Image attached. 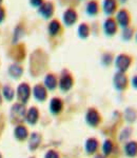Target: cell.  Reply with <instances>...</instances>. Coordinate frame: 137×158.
I'll return each instance as SVG.
<instances>
[{"label":"cell","mask_w":137,"mask_h":158,"mask_svg":"<svg viewBox=\"0 0 137 158\" xmlns=\"http://www.w3.org/2000/svg\"><path fill=\"white\" fill-rule=\"evenodd\" d=\"M133 61V56H131L130 54H127V53H121V54L116 56L114 62H115V67L117 72L127 73L129 71V69L131 68Z\"/></svg>","instance_id":"6da1fadb"},{"label":"cell","mask_w":137,"mask_h":158,"mask_svg":"<svg viewBox=\"0 0 137 158\" xmlns=\"http://www.w3.org/2000/svg\"><path fill=\"white\" fill-rule=\"evenodd\" d=\"M114 18H115L116 22H117L118 27H121V29L130 27L132 23V15H131V13L129 12V10L126 9V7L119 9L117 13L115 14Z\"/></svg>","instance_id":"7a4b0ae2"},{"label":"cell","mask_w":137,"mask_h":158,"mask_svg":"<svg viewBox=\"0 0 137 158\" xmlns=\"http://www.w3.org/2000/svg\"><path fill=\"white\" fill-rule=\"evenodd\" d=\"M38 14L45 20L53 19V16L55 14V3L52 0H45L37 10Z\"/></svg>","instance_id":"3957f363"},{"label":"cell","mask_w":137,"mask_h":158,"mask_svg":"<svg viewBox=\"0 0 137 158\" xmlns=\"http://www.w3.org/2000/svg\"><path fill=\"white\" fill-rule=\"evenodd\" d=\"M113 83L117 91H126L129 88L130 80L126 73L116 72L113 77Z\"/></svg>","instance_id":"277c9868"},{"label":"cell","mask_w":137,"mask_h":158,"mask_svg":"<svg viewBox=\"0 0 137 158\" xmlns=\"http://www.w3.org/2000/svg\"><path fill=\"white\" fill-rule=\"evenodd\" d=\"M62 21L65 27H73L78 21V12L75 7H68L64 10L62 14Z\"/></svg>","instance_id":"5b68a950"},{"label":"cell","mask_w":137,"mask_h":158,"mask_svg":"<svg viewBox=\"0 0 137 158\" xmlns=\"http://www.w3.org/2000/svg\"><path fill=\"white\" fill-rule=\"evenodd\" d=\"M118 27H119L114 17H108V18L103 21V24H102L103 33H105L108 37L115 36L118 32Z\"/></svg>","instance_id":"8992f818"},{"label":"cell","mask_w":137,"mask_h":158,"mask_svg":"<svg viewBox=\"0 0 137 158\" xmlns=\"http://www.w3.org/2000/svg\"><path fill=\"white\" fill-rule=\"evenodd\" d=\"M119 6L117 0H102L101 10L108 17H113L119 10Z\"/></svg>","instance_id":"52a82bcc"},{"label":"cell","mask_w":137,"mask_h":158,"mask_svg":"<svg viewBox=\"0 0 137 158\" xmlns=\"http://www.w3.org/2000/svg\"><path fill=\"white\" fill-rule=\"evenodd\" d=\"M58 85H59L60 90L63 92H68L72 89L73 85H74V78H73L72 74L68 73V71H64L61 74V77H60L59 81H58Z\"/></svg>","instance_id":"ba28073f"},{"label":"cell","mask_w":137,"mask_h":158,"mask_svg":"<svg viewBox=\"0 0 137 158\" xmlns=\"http://www.w3.org/2000/svg\"><path fill=\"white\" fill-rule=\"evenodd\" d=\"M62 30H63L62 24L59 20L56 18H53L50 20L49 24H48V33H49L51 37L59 36L62 33Z\"/></svg>","instance_id":"9c48e42d"},{"label":"cell","mask_w":137,"mask_h":158,"mask_svg":"<svg viewBox=\"0 0 137 158\" xmlns=\"http://www.w3.org/2000/svg\"><path fill=\"white\" fill-rule=\"evenodd\" d=\"M101 11L100 3L98 2V0H89L85 4V13L87 15L91 17H95Z\"/></svg>","instance_id":"30bf717a"},{"label":"cell","mask_w":137,"mask_h":158,"mask_svg":"<svg viewBox=\"0 0 137 158\" xmlns=\"http://www.w3.org/2000/svg\"><path fill=\"white\" fill-rule=\"evenodd\" d=\"M85 120H87V122L91 127H97L101 120L100 115L97 112V110L89 109V111L87 112V115H85Z\"/></svg>","instance_id":"8fae6325"},{"label":"cell","mask_w":137,"mask_h":158,"mask_svg":"<svg viewBox=\"0 0 137 158\" xmlns=\"http://www.w3.org/2000/svg\"><path fill=\"white\" fill-rule=\"evenodd\" d=\"M17 94H18V98L19 100H21V102H27L30 98V95H31L30 85L25 82L19 85L18 89H17Z\"/></svg>","instance_id":"7c38bea8"},{"label":"cell","mask_w":137,"mask_h":158,"mask_svg":"<svg viewBox=\"0 0 137 158\" xmlns=\"http://www.w3.org/2000/svg\"><path fill=\"white\" fill-rule=\"evenodd\" d=\"M25 116V108L24 106L19 103H16L12 108V118L14 119L15 122H19L24 118Z\"/></svg>","instance_id":"4fadbf2b"},{"label":"cell","mask_w":137,"mask_h":158,"mask_svg":"<svg viewBox=\"0 0 137 158\" xmlns=\"http://www.w3.org/2000/svg\"><path fill=\"white\" fill-rule=\"evenodd\" d=\"M58 85V78L55 74L49 73L45 75L44 77V86L47 88V90H55Z\"/></svg>","instance_id":"5bb4252c"},{"label":"cell","mask_w":137,"mask_h":158,"mask_svg":"<svg viewBox=\"0 0 137 158\" xmlns=\"http://www.w3.org/2000/svg\"><path fill=\"white\" fill-rule=\"evenodd\" d=\"M125 153L128 157L136 158L137 157V141L136 140H130L125 146Z\"/></svg>","instance_id":"9a60e30c"},{"label":"cell","mask_w":137,"mask_h":158,"mask_svg":"<svg viewBox=\"0 0 137 158\" xmlns=\"http://www.w3.org/2000/svg\"><path fill=\"white\" fill-rule=\"evenodd\" d=\"M33 93H34V96L37 100L39 101H44L47 99L48 96V92H47V88L42 85H36L34 86V90H33Z\"/></svg>","instance_id":"2e32d148"},{"label":"cell","mask_w":137,"mask_h":158,"mask_svg":"<svg viewBox=\"0 0 137 158\" xmlns=\"http://www.w3.org/2000/svg\"><path fill=\"white\" fill-rule=\"evenodd\" d=\"M77 34H78V36L81 38V39H87V38L90 36V34H91L90 24L87 23V22H81V23L78 25Z\"/></svg>","instance_id":"e0dca14e"},{"label":"cell","mask_w":137,"mask_h":158,"mask_svg":"<svg viewBox=\"0 0 137 158\" xmlns=\"http://www.w3.org/2000/svg\"><path fill=\"white\" fill-rule=\"evenodd\" d=\"M63 109V102L60 98H53L50 103V110L53 114H59Z\"/></svg>","instance_id":"ac0fdd59"},{"label":"cell","mask_w":137,"mask_h":158,"mask_svg":"<svg viewBox=\"0 0 137 158\" xmlns=\"http://www.w3.org/2000/svg\"><path fill=\"white\" fill-rule=\"evenodd\" d=\"M135 33H136V29L133 25H130L128 27H125L122 29V33H121V37L125 41H131L134 37H135Z\"/></svg>","instance_id":"d6986e66"},{"label":"cell","mask_w":137,"mask_h":158,"mask_svg":"<svg viewBox=\"0 0 137 158\" xmlns=\"http://www.w3.org/2000/svg\"><path fill=\"white\" fill-rule=\"evenodd\" d=\"M38 117H39V112L36 108H31L27 111V120L29 123L35 124L38 120Z\"/></svg>","instance_id":"ffe728a7"},{"label":"cell","mask_w":137,"mask_h":158,"mask_svg":"<svg viewBox=\"0 0 137 158\" xmlns=\"http://www.w3.org/2000/svg\"><path fill=\"white\" fill-rule=\"evenodd\" d=\"M22 73H23V69L20 67L19 64H17V63H13V64L10 65L9 74L12 76V77L17 79V78H19L20 76L22 75Z\"/></svg>","instance_id":"44dd1931"},{"label":"cell","mask_w":137,"mask_h":158,"mask_svg":"<svg viewBox=\"0 0 137 158\" xmlns=\"http://www.w3.org/2000/svg\"><path fill=\"white\" fill-rule=\"evenodd\" d=\"M98 149V141L94 138H90L85 142V151L89 154H94Z\"/></svg>","instance_id":"7402d4cb"},{"label":"cell","mask_w":137,"mask_h":158,"mask_svg":"<svg viewBox=\"0 0 137 158\" xmlns=\"http://www.w3.org/2000/svg\"><path fill=\"white\" fill-rule=\"evenodd\" d=\"M24 32H25V30H24L23 24L19 23L16 27H15L14 33H13V42L16 43L17 41H18L20 38L24 35Z\"/></svg>","instance_id":"603a6c76"},{"label":"cell","mask_w":137,"mask_h":158,"mask_svg":"<svg viewBox=\"0 0 137 158\" xmlns=\"http://www.w3.org/2000/svg\"><path fill=\"white\" fill-rule=\"evenodd\" d=\"M15 136L18 140H23L27 137V130L23 126L17 127L15 130Z\"/></svg>","instance_id":"cb8c5ba5"},{"label":"cell","mask_w":137,"mask_h":158,"mask_svg":"<svg viewBox=\"0 0 137 158\" xmlns=\"http://www.w3.org/2000/svg\"><path fill=\"white\" fill-rule=\"evenodd\" d=\"M40 136L38 135L37 133H33L31 135V138H30V143H29V146H30V149L31 150H36L38 146H39V143H40Z\"/></svg>","instance_id":"d4e9b609"},{"label":"cell","mask_w":137,"mask_h":158,"mask_svg":"<svg viewBox=\"0 0 137 158\" xmlns=\"http://www.w3.org/2000/svg\"><path fill=\"white\" fill-rule=\"evenodd\" d=\"M113 142L111 141V140H106L105 142H103V146H102V151H103V154L106 155V156H109V155L112 153L113 151Z\"/></svg>","instance_id":"484cf974"},{"label":"cell","mask_w":137,"mask_h":158,"mask_svg":"<svg viewBox=\"0 0 137 158\" xmlns=\"http://www.w3.org/2000/svg\"><path fill=\"white\" fill-rule=\"evenodd\" d=\"M125 116H126V119H127V120H128L129 122H135L136 118H137V113H136L135 110H133V109H128V110L126 111Z\"/></svg>","instance_id":"4316f807"},{"label":"cell","mask_w":137,"mask_h":158,"mask_svg":"<svg viewBox=\"0 0 137 158\" xmlns=\"http://www.w3.org/2000/svg\"><path fill=\"white\" fill-rule=\"evenodd\" d=\"M114 60V56L112 53H105L102 56H101V62H102L103 65H110L111 63L113 62Z\"/></svg>","instance_id":"83f0119b"},{"label":"cell","mask_w":137,"mask_h":158,"mask_svg":"<svg viewBox=\"0 0 137 158\" xmlns=\"http://www.w3.org/2000/svg\"><path fill=\"white\" fill-rule=\"evenodd\" d=\"M3 96L7 100H12L13 97H14V90L9 85L3 86Z\"/></svg>","instance_id":"f1b7e54d"},{"label":"cell","mask_w":137,"mask_h":158,"mask_svg":"<svg viewBox=\"0 0 137 158\" xmlns=\"http://www.w3.org/2000/svg\"><path fill=\"white\" fill-rule=\"evenodd\" d=\"M44 1H45V0H29L30 4H31L33 7H37V9L41 6Z\"/></svg>","instance_id":"f546056e"},{"label":"cell","mask_w":137,"mask_h":158,"mask_svg":"<svg viewBox=\"0 0 137 158\" xmlns=\"http://www.w3.org/2000/svg\"><path fill=\"white\" fill-rule=\"evenodd\" d=\"M45 158H59V154L56 151L51 150V151H49L45 154Z\"/></svg>","instance_id":"4dcf8cb0"},{"label":"cell","mask_w":137,"mask_h":158,"mask_svg":"<svg viewBox=\"0 0 137 158\" xmlns=\"http://www.w3.org/2000/svg\"><path fill=\"white\" fill-rule=\"evenodd\" d=\"M6 7L0 6V23H1V22H3V20L6 19Z\"/></svg>","instance_id":"1f68e13d"},{"label":"cell","mask_w":137,"mask_h":158,"mask_svg":"<svg viewBox=\"0 0 137 158\" xmlns=\"http://www.w3.org/2000/svg\"><path fill=\"white\" fill-rule=\"evenodd\" d=\"M131 85L135 90H137V74L133 76V78H132V80H131Z\"/></svg>","instance_id":"d6a6232c"},{"label":"cell","mask_w":137,"mask_h":158,"mask_svg":"<svg viewBox=\"0 0 137 158\" xmlns=\"http://www.w3.org/2000/svg\"><path fill=\"white\" fill-rule=\"evenodd\" d=\"M117 1H118L119 4H125V3H127V2L129 1V0H117Z\"/></svg>","instance_id":"836d02e7"},{"label":"cell","mask_w":137,"mask_h":158,"mask_svg":"<svg viewBox=\"0 0 137 158\" xmlns=\"http://www.w3.org/2000/svg\"><path fill=\"white\" fill-rule=\"evenodd\" d=\"M135 39H136V41H137V30H136V33H135Z\"/></svg>","instance_id":"e575fe53"},{"label":"cell","mask_w":137,"mask_h":158,"mask_svg":"<svg viewBox=\"0 0 137 158\" xmlns=\"http://www.w3.org/2000/svg\"><path fill=\"white\" fill-rule=\"evenodd\" d=\"M2 2H3V0H0V6L2 4Z\"/></svg>","instance_id":"d590c367"},{"label":"cell","mask_w":137,"mask_h":158,"mask_svg":"<svg viewBox=\"0 0 137 158\" xmlns=\"http://www.w3.org/2000/svg\"><path fill=\"white\" fill-rule=\"evenodd\" d=\"M0 158H1V155H0Z\"/></svg>","instance_id":"8d00e7d4"}]
</instances>
